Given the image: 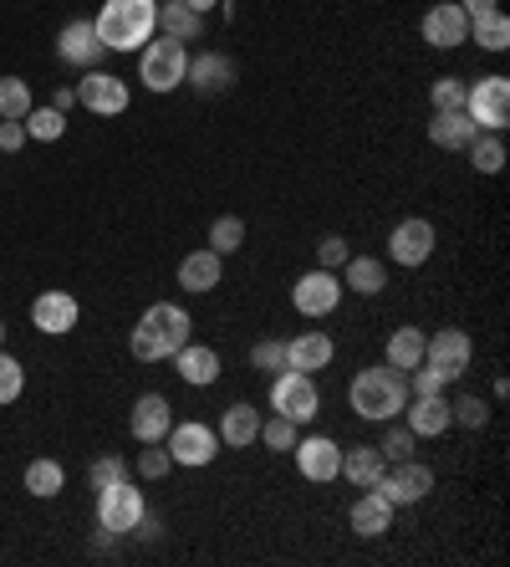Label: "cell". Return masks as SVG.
<instances>
[{
    "label": "cell",
    "instance_id": "1",
    "mask_svg": "<svg viewBox=\"0 0 510 567\" xmlns=\"http://www.w3.org/2000/svg\"><path fill=\"white\" fill-rule=\"evenodd\" d=\"M184 343H190V313H184L179 302H154V307L138 317V328H133V338H128L138 363L174 359Z\"/></svg>",
    "mask_w": 510,
    "mask_h": 567
},
{
    "label": "cell",
    "instance_id": "2",
    "mask_svg": "<svg viewBox=\"0 0 510 567\" xmlns=\"http://www.w3.org/2000/svg\"><path fill=\"white\" fill-rule=\"evenodd\" d=\"M92 26L107 52H144V42H154V26H159V0H102Z\"/></svg>",
    "mask_w": 510,
    "mask_h": 567
},
{
    "label": "cell",
    "instance_id": "3",
    "mask_svg": "<svg viewBox=\"0 0 510 567\" xmlns=\"http://www.w3.org/2000/svg\"><path fill=\"white\" fill-rule=\"evenodd\" d=\"M348 404H352V415H358V419L388 424V419L404 415L408 378L398 374V368H388V363H378V368H363V374L348 384Z\"/></svg>",
    "mask_w": 510,
    "mask_h": 567
},
{
    "label": "cell",
    "instance_id": "4",
    "mask_svg": "<svg viewBox=\"0 0 510 567\" xmlns=\"http://www.w3.org/2000/svg\"><path fill=\"white\" fill-rule=\"evenodd\" d=\"M184 72H190V46L184 42H169V36L144 42V52H138V77H144L148 92L184 88Z\"/></svg>",
    "mask_w": 510,
    "mask_h": 567
},
{
    "label": "cell",
    "instance_id": "5",
    "mask_svg": "<svg viewBox=\"0 0 510 567\" xmlns=\"http://www.w3.org/2000/svg\"><path fill=\"white\" fill-rule=\"evenodd\" d=\"M144 511H148V507H144V491H138L128 476L98 491V526L107 532V537H128Z\"/></svg>",
    "mask_w": 510,
    "mask_h": 567
},
{
    "label": "cell",
    "instance_id": "6",
    "mask_svg": "<svg viewBox=\"0 0 510 567\" xmlns=\"http://www.w3.org/2000/svg\"><path fill=\"white\" fill-rule=\"evenodd\" d=\"M271 409L286 419H296V424H306V419L321 415V388L311 374H296V368H281L276 378H271Z\"/></svg>",
    "mask_w": 510,
    "mask_h": 567
},
{
    "label": "cell",
    "instance_id": "7",
    "mask_svg": "<svg viewBox=\"0 0 510 567\" xmlns=\"http://www.w3.org/2000/svg\"><path fill=\"white\" fill-rule=\"evenodd\" d=\"M373 491H378L388 507H419L423 496L434 491V470L408 455V461H394L378 480H373Z\"/></svg>",
    "mask_w": 510,
    "mask_h": 567
},
{
    "label": "cell",
    "instance_id": "8",
    "mask_svg": "<svg viewBox=\"0 0 510 567\" xmlns=\"http://www.w3.org/2000/svg\"><path fill=\"white\" fill-rule=\"evenodd\" d=\"M469 359H475V343H469V332L460 328H439L434 338H423V368H434L444 384L469 374Z\"/></svg>",
    "mask_w": 510,
    "mask_h": 567
},
{
    "label": "cell",
    "instance_id": "9",
    "mask_svg": "<svg viewBox=\"0 0 510 567\" xmlns=\"http://www.w3.org/2000/svg\"><path fill=\"white\" fill-rule=\"evenodd\" d=\"M465 113L475 118V128H485V134H506V123H510V77H480V82L465 92Z\"/></svg>",
    "mask_w": 510,
    "mask_h": 567
},
{
    "label": "cell",
    "instance_id": "10",
    "mask_svg": "<svg viewBox=\"0 0 510 567\" xmlns=\"http://www.w3.org/2000/svg\"><path fill=\"white\" fill-rule=\"evenodd\" d=\"M292 302H296V313H302V317L337 313V302H342V276H337V271H327V267L302 271V276H296V286H292Z\"/></svg>",
    "mask_w": 510,
    "mask_h": 567
},
{
    "label": "cell",
    "instance_id": "11",
    "mask_svg": "<svg viewBox=\"0 0 510 567\" xmlns=\"http://www.w3.org/2000/svg\"><path fill=\"white\" fill-rule=\"evenodd\" d=\"M163 450H169L174 465L200 470V465H209L219 455V434L209 430V424H200V419H190V424H174V430L163 434Z\"/></svg>",
    "mask_w": 510,
    "mask_h": 567
},
{
    "label": "cell",
    "instance_id": "12",
    "mask_svg": "<svg viewBox=\"0 0 510 567\" xmlns=\"http://www.w3.org/2000/svg\"><path fill=\"white\" fill-rule=\"evenodd\" d=\"M292 455H296V470H302L306 480H317V486L342 476V445L327 440V434H306V440H296Z\"/></svg>",
    "mask_w": 510,
    "mask_h": 567
},
{
    "label": "cell",
    "instance_id": "13",
    "mask_svg": "<svg viewBox=\"0 0 510 567\" xmlns=\"http://www.w3.org/2000/svg\"><path fill=\"white\" fill-rule=\"evenodd\" d=\"M423 42L439 46V52H454V46L469 42V15L460 11V0H439V5H429L423 11Z\"/></svg>",
    "mask_w": 510,
    "mask_h": 567
},
{
    "label": "cell",
    "instance_id": "14",
    "mask_svg": "<svg viewBox=\"0 0 510 567\" xmlns=\"http://www.w3.org/2000/svg\"><path fill=\"white\" fill-rule=\"evenodd\" d=\"M77 103L88 107V113H98V118H117V113L128 107V82L92 67V72L77 82Z\"/></svg>",
    "mask_w": 510,
    "mask_h": 567
},
{
    "label": "cell",
    "instance_id": "15",
    "mask_svg": "<svg viewBox=\"0 0 510 567\" xmlns=\"http://www.w3.org/2000/svg\"><path fill=\"white\" fill-rule=\"evenodd\" d=\"M434 246H439V236H434V225L429 220H398L394 230H388V256H394L398 267H423L429 256H434Z\"/></svg>",
    "mask_w": 510,
    "mask_h": 567
},
{
    "label": "cell",
    "instance_id": "16",
    "mask_svg": "<svg viewBox=\"0 0 510 567\" xmlns=\"http://www.w3.org/2000/svg\"><path fill=\"white\" fill-rule=\"evenodd\" d=\"M77 317H82L77 297H72V292H57V286L31 302V322H36V332H46V338H61V332H72Z\"/></svg>",
    "mask_w": 510,
    "mask_h": 567
},
{
    "label": "cell",
    "instance_id": "17",
    "mask_svg": "<svg viewBox=\"0 0 510 567\" xmlns=\"http://www.w3.org/2000/svg\"><path fill=\"white\" fill-rule=\"evenodd\" d=\"M102 52H107V46L98 42V26H92V21H67V26H61L57 57L67 61V67H82V72H92V67L102 61Z\"/></svg>",
    "mask_w": 510,
    "mask_h": 567
},
{
    "label": "cell",
    "instance_id": "18",
    "mask_svg": "<svg viewBox=\"0 0 510 567\" xmlns=\"http://www.w3.org/2000/svg\"><path fill=\"white\" fill-rule=\"evenodd\" d=\"M128 430H133L138 445H159L163 434L174 430V409H169V399H163V394H144V399L133 404Z\"/></svg>",
    "mask_w": 510,
    "mask_h": 567
},
{
    "label": "cell",
    "instance_id": "19",
    "mask_svg": "<svg viewBox=\"0 0 510 567\" xmlns=\"http://www.w3.org/2000/svg\"><path fill=\"white\" fill-rule=\"evenodd\" d=\"M404 419H408V430H413V440H439V434L450 430V399L444 394H408L404 404Z\"/></svg>",
    "mask_w": 510,
    "mask_h": 567
},
{
    "label": "cell",
    "instance_id": "20",
    "mask_svg": "<svg viewBox=\"0 0 510 567\" xmlns=\"http://www.w3.org/2000/svg\"><path fill=\"white\" fill-rule=\"evenodd\" d=\"M184 82H190L194 92H204V98H219V92L235 88V61L225 57V52H200V57L190 61Z\"/></svg>",
    "mask_w": 510,
    "mask_h": 567
},
{
    "label": "cell",
    "instance_id": "21",
    "mask_svg": "<svg viewBox=\"0 0 510 567\" xmlns=\"http://www.w3.org/2000/svg\"><path fill=\"white\" fill-rule=\"evenodd\" d=\"M332 338L327 332H296L292 343H286V368H296V374H317V368H327L332 363Z\"/></svg>",
    "mask_w": 510,
    "mask_h": 567
},
{
    "label": "cell",
    "instance_id": "22",
    "mask_svg": "<svg viewBox=\"0 0 510 567\" xmlns=\"http://www.w3.org/2000/svg\"><path fill=\"white\" fill-rule=\"evenodd\" d=\"M383 286H388V261H378V256H348L342 261V292L378 297Z\"/></svg>",
    "mask_w": 510,
    "mask_h": 567
},
{
    "label": "cell",
    "instance_id": "23",
    "mask_svg": "<svg viewBox=\"0 0 510 567\" xmlns=\"http://www.w3.org/2000/svg\"><path fill=\"white\" fill-rule=\"evenodd\" d=\"M174 374L190 388H209L219 378V353L215 348H204V343H184L174 353Z\"/></svg>",
    "mask_w": 510,
    "mask_h": 567
},
{
    "label": "cell",
    "instance_id": "24",
    "mask_svg": "<svg viewBox=\"0 0 510 567\" xmlns=\"http://www.w3.org/2000/svg\"><path fill=\"white\" fill-rule=\"evenodd\" d=\"M219 261H225V256H215L209 246H204V251H190L184 261H179V286H184L190 297L215 292V286H219Z\"/></svg>",
    "mask_w": 510,
    "mask_h": 567
},
{
    "label": "cell",
    "instance_id": "25",
    "mask_svg": "<svg viewBox=\"0 0 510 567\" xmlns=\"http://www.w3.org/2000/svg\"><path fill=\"white\" fill-rule=\"evenodd\" d=\"M388 526H394V507H388V501H383V496L367 486V491L352 501V532L373 542V537H383Z\"/></svg>",
    "mask_w": 510,
    "mask_h": 567
},
{
    "label": "cell",
    "instance_id": "26",
    "mask_svg": "<svg viewBox=\"0 0 510 567\" xmlns=\"http://www.w3.org/2000/svg\"><path fill=\"white\" fill-rule=\"evenodd\" d=\"M219 445H235L246 450L256 445V434H261V409H250V404H230L225 415H219Z\"/></svg>",
    "mask_w": 510,
    "mask_h": 567
},
{
    "label": "cell",
    "instance_id": "27",
    "mask_svg": "<svg viewBox=\"0 0 510 567\" xmlns=\"http://www.w3.org/2000/svg\"><path fill=\"white\" fill-rule=\"evenodd\" d=\"M159 31L169 36V42H200L204 36V15L190 11L184 0H159Z\"/></svg>",
    "mask_w": 510,
    "mask_h": 567
},
{
    "label": "cell",
    "instance_id": "28",
    "mask_svg": "<svg viewBox=\"0 0 510 567\" xmlns=\"http://www.w3.org/2000/svg\"><path fill=\"white\" fill-rule=\"evenodd\" d=\"M475 134H480V128H475V118H469L465 107H444V113H434V123H429V138H434L439 149H469Z\"/></svg>",
    "mask_w": 510,
    "mask_h": 567
},
{
    "label": "cell",
    "instance_id": "29",
    "mask_svg": "<svg viewBox=\"0 0 510 567\" xmlns=\"http://www.w3.org/2000/svg\"><path fill=\"white\" fill-rule=\"evenodd\" d=\"M388 470V461H383L378 445H358V450H342V476L358 486V491H367L373 480Z\"/></svg>",
    "mask_w": 510,
    "mask_h": 567
},
{
    "label": "cell",
    "instance_id": "30",
    "mask_svg": "<svg viewBox=\"0 0 510 567\" xmlns=\"http://www.w3.org/2000/svg\"><path fill=\"white\" fill-rule=\"evenodd\" d=\"M383 363L398 368V374L419 368V363H423V332L419 328H398L394 338H388V348H383Z\"/></svg>",
    "mask_w": 510,
    "mask_h": 567
},
{
    "label": "cell",
    "instance_id": "31",
    "mask_svg": "<svg viewBox=\"0 0 510 567\" xmlns=\"http://www.w3.org/2000/svg\"><path fill=\"white\" fill-rule=\"evenodd\" d=\"M469 42H480L485 52H506L510 46V21H506V11H485V15H475L469 21Z\"/></svg>",
    "mask_w": 510,
    "mask_h": 567
},
{
    "label": "cell",
    "instance_id": "32",
    "mask_svg": "<svg viewBox=\"0 0 510 567\" xmlns=\"http://www.w3.org/2000/svg\"><path fill=\"white\" fill-rule=\"evenodd\" d=\"M61 486H67V470H61L57 461H31L26 465V491L36 496V501H52V496H61Z\"/></svg>",
    "mask_w": 510,
    "mask_h": 567
},
{
    "label": "cell",
    "instance_id": "33",
    "mask_svg": "<svg viewBox=\"0 0 510 567\" xmlns=\"http://www.w3.org/2000/svg\"><path fill=\"white\" fill-rule=\"evenodd\" d=\"M21 128H26V138H36V144H57L61 134H67V113H57V107H31L26 118H21Z\"/></svg>",
    "mask_w": 510,
    "mask_h": 567
},
{
    "label": "cell",
    "instance_id": "34",
    "mask_svg": "<svg viewBox=\"0 0 510 567\" xmlns=\"http://www.w3.org/2000/svg\"><path fill=\"white\" fill-rule=\"evenodd\" d=\"M469 165L480 169V174H500V169H506V144H500V134L469 138Z\"/></svg>",
    "mask_w": 510,
    "mask_h": 567
},
{
    "label": "cell",
    "instance_id": "35",
    "mask_svg": "<svg viewBox=\"0 0 510 567\" xmlns=\"http://www.w3.org/2000/svg\"><path fill=\"white\" fill-rule=\"evenodd\" d=\"M240 246H246V220H240V215H219V220L209 225V251L235 256Z\"/></svg>",
    "mask_w": 510,
    "mask_h": 567
},
{
    "label": "cell",
    "instance_id": "36",
    "mask_svg": "<svg viewBox=\"0 0 510 567\" xmlns=\"http://www.w3.org/2000/svg\"><path fill=\"white\" fill-rule=\"evenodd\" d=\"M26 113H31V88L21 77H0V118L21 123Z\"/></svg>",
    "mask_w": 510,
    "mask_h": 567
},
{
    "label": "cell",
    "instance_id": "37",
    "mask_svg": "<svg viewBox=\"0 0 510 567\" xmlns=\"http://www.w3.org/2000/svg\"><path fill=\"white\" fill-rule=\"evenodd\" d=\"M256 440H261L265 450H292L296 440H302V434H296V419H286V415H271V419H261V434H256Z\"/></svg>",
    "mask_w": 510,
    "mask_h": 567
},
{
    "label": "cell",
    "instance_id": "38",
    "mask_svg": "<svg viewBox=\"0 0 510 567\" xmlns=\"http://www.w3.org/2000/svg\"><path fill=\"white\" fill-rule=\"evenodd\" d=\"M450 424H465V430H485V424H490V409H485L475 394H460V399L450 404Z\"/></svg>",
    "mask_w": 510,
    "mask_h": 567
},
{
    "label": "cell",
    "instance_id": "39",
    "mask_svg": "<svg viewBox=\"0 0 510 567\" xmlns=\"http://www.w3.org/2000/svg\"><path fill=\"white\" fill-rule=\"evenodd\" d=\"M250 368H261V374L286 368V343H281V338H261V343L250 348Z\"/></svg>",
    "mask_w": 510,
    "mask_h": 567
},
{
    "label": "cell",
    "instance_id": "40",
    "mask_svg": "<svg viewBox=\"0 0 510 567\" xmlns=\"http://www.w3.org/2000/svg\"><path fill=\"white\" fill-rule=\"evenodd\" d=\"M383 461L394 465V461H408V455H413V430H408V424H394V419H388V434H383Z\"/></svg>",
    "mask_w": 510,
    "mask_h": 567
},
{
    "label": "cell",
    "instance_id": "41",
    "mask_svg": "<svg viewBox=\"0 0 510 567\" xmlns=\"http://www.w3.org/2000/svg\"><path fill=\"white\" fill-rule=\"evenodd\" d=\"M21 388H26V368H21L11 353H0V404H15Z\"/></svg>",
    "mask_w": 510,
    "mask_h": 567
},
{
    "label": "cell",
    "instance_id": "42",
    "mask_svg": "<svg viewBox=\"0 0 510 567\" xmlns=\"http://www.w3.org/2000/svg\"><path fill=\"white\" fill-rule=\"evenodd\" d=\"M465 82L460 77H439L434 88H429V98H434V113H444V107H465Z\"/></svg>",
    "mask_w": 510,
    "mask_h": 567
},
{
    "label": "cell",
    "instance_id": "43",
    "mask_svg": "<svg viewBox=\"0 0 510 567\" xmlns=\"http://www.w3.org/2000/svg\"><path fill=\"white\" fill-rule=\"evenodd\" d=\"M128 476V461L123 455H102V461H92L88 480H92V491H102V486H113V480Z\"/></svg>",
    "mask_w": 510,
    "mask_h": 567
},
{
    "label": "cell",
    "instance_id": "44",
    "mask_svg": "<svg viewBox=\"0 0 510 567\" xmlns=\"http://www.w3.org/2000/svg\"><path fill=\"white\" fill-rule=\"evenodd\" d=\"M138 470H144L148 480H159V476H169V470H174V461H169L163 440H159V445H144V455H138Z\"/></svg>",
    "mask_w": 510,
    "mask_h": 567
},
{
    "label": "cell",
    "instance_id": "45",
    "mask_svg": "<svg viewBox=\"0 0 510 567\" xmlns=\"http://www.w3.org/2000/svg\"><path fill=\"white\" fill-rule=\"evenodd\" d=\"M348 240L342 236H321V246H317V267H327V271H342V261H348Z\"/></svg>",
    "mask_w": 510,
    "mask_h": 567
},
{
    "label": "cell",
    "instance_id": "46",
    "mask_svg": "<svg viewBox=\"0 0 510 567\" xmlns=\"http://www.w3.org/2000/svg\"><path fill=\"white\" fill-rule=\"evenodd\" d=\"M404 378H408V394H444V388H450L444 378L434 374V368H423V363H419V368H408Z\"/></svg>",
    "mask_w": 510,
    "mask_h": 567
},
{
    "label": "cell",
    "instance_id": "47",
    "mask_svg": "<svg viewBox=\"0 0 510 567\" xmlns=\"http://www.w3.org/2000/svg\"><path fill=\"white\" fill-rule=\"evenodd\" d=\"M21 144H26V128H21V123H0V154H15L21 149Z\"/></svg>",
    "mask_w": 510,
    "mask_h": 567
},
{
    "label": "cell",
    "instance_id": "48",
    "mask_svg": "<svg viewBox=\"0 0 510 567\" xmlns=\"http://www.w3.org/2000/svg\"><path fill=\"white\" fill-rule=\"evenodd\" d=\"M460 11L475 21V15H485V11H496V0H460Z\"/></svg>",
    "mask_w": 510,
    "mask_h": 567
},
{
    "label": "cell",
    "instance_id": "49",
    "mask_svg": "<svg viewBox=\"0 0 510 567\" xmlns=\"http://www.w3.org/2000/svg\"><path fill=\"white\" fill-rule=\"evenodd\" d=\"M77 103V92L72 88H57V98H52V107H57V113H67V107Z\"/></svg>",
    "mask_w": 510,
    "mask_h": 567
},
{
    "label": "cell",
    "instance_id": "50",
    "mask_svg": "<svg viewBox=\"0 0 510 567\" xmlns=\"http://www.w3.org/2000/svg\"><path fill=\"white\" fill-rule=\"evenodd\" d=\"M184 5H190V11H200V15H209L219 5V0H184Z\"/></svg>",
    "mask_w": 510,
    "mask_h": 567
},
{
    "label": "cell",
    "instance_id": "51",
    "mask_svg": "<svg viewBox=\"0 0 510 567\" xmlns=\"http://www.w3.org/2000/svg\"><path fill=\"white\" fill-rule=\"evenodd\" d=\"M0 343H5V322H0Z\"/></svg>",
    "mask_w": 510,
    "mask_h": 567
}]
</instances>
